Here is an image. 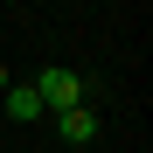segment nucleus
<instances>
[{"instance_id":"obj_1","label":"nucleus","mask_w":153,"mask_h":153,"mask_svg":"<svg viewBox=\"0 0 153 153\" xmlns=\"http://www.w3.org/2000/svg\"><path fill=\"white\" fill-rule=\"evenodd\" d=\"M35 91H42V111H49V118L91 105V76H84V70H63V63H49V70L35 76Z\"/></svg>"},{"instance_id":"obj_2","label":"nucleus","mask_w":153,"mask_h":153,"mask_svg":"<svg viewBox=\"0 0 153 153\" xmlns=\"http://www.w3.org/2000/svg\"><path fill=\"white\" fill-rule=\"evenodd\" d=\"M0 105H7V118H21V125L49 118V111H42V91H35V84H7V91H0Z\"/></svg>"},{"instance_id":"obj_3","label":"nucleus","mask_w":153,"mask_h":153,"mask_svg":"<svg viewBox=\"0 0 153 153\" xmlns=\"http://www.w3.org/2000/svg\"><path fill=\"white\" fill-rule=\"evenodd\" d=\"M56 132H63L70 146H91V139H97V111H91V105H76V111H56Z\"/></svg>"},{"instance_id":"obj_4","label":"nucleus","mask_w":153,"mask_h":153,"mask_svg":"<svg viewBox=\"0 0 153 153\" xmlns=\"http://www.w3.org/2000/svg\"><path fill=\"white\" fill-rule=\"evenodd\" d=\"M7 84H14V76H7V70H0V91H7Z\"/></svg>"}]
</instances>
